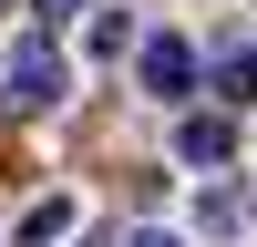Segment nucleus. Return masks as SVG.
Segmentation results:
<instances>
[{"label":"nucleus","mask_w":257,"mask_h":247,"mask_svg":"<svg viewBox=\"0 0 257 247\" xmlns=\"http://www.w3.org/2000/svg\"><path fill=\"white\" fill-rule=\"evenodd\" d=\"M0 103H11V113H52V103H62V52L41 31L0 52Z\"/></svg>","instance_id":"f257e3e1"},{"label":"nucleus","mask_w":257,"mask_h":247,"mask_svg":"<svg viewBox=\"0 0 257 247\" xmlns=\"http://www.w3.org/2000/svg\"><path fill=\"white\" fill-rule=\"evenodd\" d=\"M134 72H144V93H155V103H185V93H196V52H185L175 31H155V41H144V52H134Z\"/></svg>","instance_id":"f03ea898"},{"label":"nucleus","mask_w":257,"mask_h":247,"mask_svg":"<svg viewBox=\"0 0 257 247\" xmlns=\"http://www.w3.org/2000/svg\"><path fill=\"white\" fill-rule=\"evenodd\" d=\"M175 155H185V165H226V155H237V134H226L216 113H196V124L175 134Z\"/></svg>","instance_id":"7ed1b4c3"},{"label":"nucleus","mask_w":257,"mask_h":247,"mask_svg":"<svg viewBox=\"0 0 257 247\" xmlns=\"http://www.w3.org/2000/svg\"><path fill=\"white\" fill-rule=\"evenodd\" d=\"M216 93H226V103L257 93V41H226V52H216Z\"/></svg>","instance_id":"20e7f679"},{"label":"nucleus","mask_w":257,"mask_h":247,"mask_svg":"<svg viewBox=\"0 0 257 247\" xmlns=\"http://www.w3.org/2000/svg\"><path fill=\"white\" fill-rule=\"evenodd\" d=\"M62 226H72V196H41V206H31V216H21V247H52V237H62Z\"/></svg>","instance_id":"39448f33"},{"label":"nucleus","mask_w":257,"mask_h":247,"mask_svg":"<svg viewBox=\"0 0 257 247\" xmlns=\"http://www.w3.org/2000/svg\"><path fill=\"white\" fill-rule=\"evenodd\" d=\"M206 226H216V237H237V226H247V196H226V185H216V196H206Z\"/></svg>","instance_id":"423d86ee"},{"label":"nucleus","mask_w":257,"mask_h":247,"mask_svg":"<svg viewBox=\"0 0 257 247\" xmlns=\"http://www.w3.org/2000/svg\"><path fill=\"white\" fill-rule=\"evenodd\" d=\"M123 247H185V237H165V226H144V237H123Z\"/></svg>","instance_id":"0eeeda50"},{"label":"nucleus","mask_w":257,"mask_h":247,"mask_svg":"<svg viewBox=\"0 0 257 247\" xmlns=\"http://www.w3.org/2000/svg\"><path fill=\"white\" fill-rule=\"evenodd\" d=\"M72 11H82V0H41V21H72Z\"/></svg>","instance_id":"6e6552de"}]
</instances>
